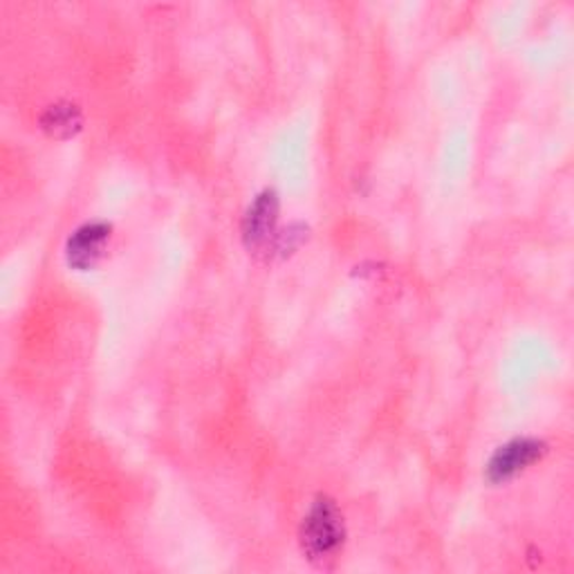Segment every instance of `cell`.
I'll use <instances>...</instances> for the list:
<instances>
[{"instance_id": "cell-1", "label": "cell", "mask_w": 574, "mask_h": 574, "mask_svg": "<svg viewBox=\"0 0 574 574\" xmlns=\"http://www.w3.org/2000/svg\"><path fill=\"white\" fill-rule=\"evenodd\" d=\"M344 519L337 505L328 499H319L301 525V545L310 561L326 563L337 556L344 545Z\"/></svg>"}, {"instance_id": "cell-2", "label": "cell", "mask_w": 574, "mask_h": 574, "mask_svg": "<svg viewBox=\"0 0 574 574\" xmlns=\"http://www.w3.org/2000/svg\"><path fill=\"white\" fill-rule=\"evenodd\" d=\"M543 444L539 440H512L501 447L488 467V478L492 483H505L510 478L519 475L523 469L541 460Z\"/></svg>"}, {"instance_id": "cell-3", "label": "cell", "mask_w": 574, "mask_h": 574, "mask_svg": "<svg viewBox=\"0 0 574 574\" xmlns=\"http://www.w3.org/2000/svg\"><path fill=\"white\" fill-rule=\"evenodd\" d=\"M111 229L102 223H92L72 234L68 240V263L76 269H90L98 265L109 245Z\"/></svg>"}, {"instance_id": "cell-4", "label": "cell", "mask_w": 574, "mask_h": 574, "mask_svg": "<svg viewBox=\"0 0 574 574\" xmlns=\"http://www.w3.org/2000/svg\"><path fill=\"white\" fill-rule=\"evenodd\" d=\"M276 218H278V201L269 191L260 194L256 198V203L249 207L247 216H245V225H243V234L249 247H263L269 236L274 234L276 227Z\"/></svg>"}]
</instances>
